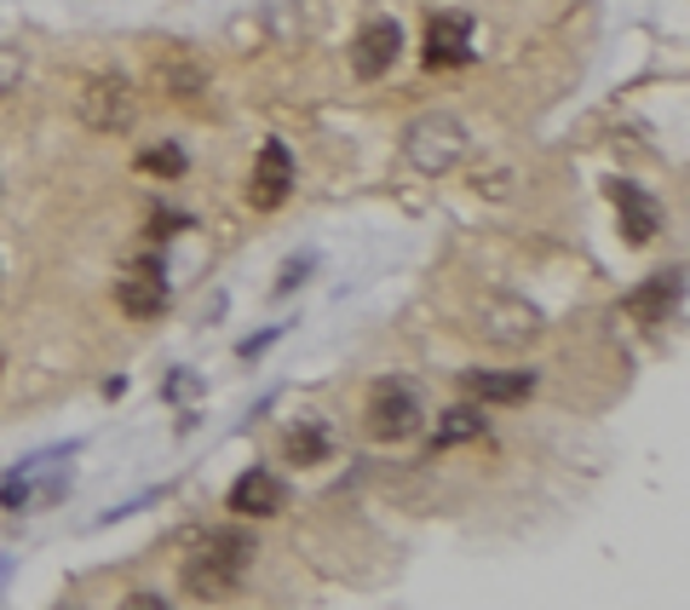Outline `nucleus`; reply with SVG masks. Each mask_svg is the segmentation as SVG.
Segmentation results:
<instances>
[{
    "label": "nucleus",
    "mask_w": 690,
    "mask_h": 610,
    "mask_svg": "<svg viewBox=\"0 0 690 610\" xmlns=\"http://www.w3.org/2000/svg\"><path fill=\"white\" fill-rule=\"evenodd\" d=\"M116 305H121L133 323L162 317V312H167V265L150 260V253H139V260L127 265V276L116 283Z\"/></svg>",
    "instance_id": "423d86ee"
},
{
    "label": "nucleus",
    "mask_w": 690,
    "mask_h": 610,
    "mask_svg": "<svg viewBox=\"0 0 690 610\" xmlns=\"http://www.w3.org/2000/svg\"><path fill=\"white\" fill-rule=\"evenodd\" d=\"M679 299H684V271L673 265V271H656L645 288H633V294H627V312H633L638 323L656 328V323H668V317L679 312Z\"/></svg>",
    "instance_id": "9b49d317"
},
{
    "label": "nucleus",
    "mask_w": 690,
    "mask_h": 610,
    "mask_svg": "<svg viewBox=\"0 0 690 610\" xmlns=\"http://www.w3.org/2000/svg\"><path fill=\"white\" fill-rule=\"evenodd\" d=\"M23 69H30V58H23L18 46H0V98L23 87Z\"/></svg>",
    "instance_id": "a211bd4d"
},
{
    "label": "nucleus",
    "mask_w": 690,
    "mask_h": 610,
    "mask_svg": "<svg viewBox=\"0 0 690 610\" xmlns=\"http://www.w3.org/2000/svg\"><path fill=\"white\" fill-rule=\"evenodd\" d=\"M178 225H190V219H185V214H173V208H162L156 219H150V237L162 242V237H173V231H178Z\"/></svg>",
    "instance_id": "412c9836"
},
{
    "label": "nucleus",
    "mask_w": 690,
    "mask_h": 610,
    "mask_svg": "<svg viewBox=\"0 0 690 610\" xmlns=\"http://www.w3.org/2000/svg\"><path fill=\"white\" fill-rule=\"evenodd\" d=\"M283 455H288L294 467H322L335 449H328V432H322V426H311V421H305V426H294L288 438H283Z\"/></svg>",
    "instance_id": "2eb2a0df"
},
{
    "label": "nucleus",
    "mask_w": 690,
    "mask_h": 610,
    "mask_svg": "<svg viewBox=\"0 0 690 610\" xmlns=\"http://www.w3.org/2000/svg\"><path fill=\"white\" fill-rule=\"evenodd\" d=\"M397 58H403L397 18H369L363 30H357V41H351V69L363 75V81H380V75H386Z\"/></svg>",
    "instance_id": "6e6552de"
},
{
    "label": "nucleus",
    "mask_w": 690,
    "mask_h": 610,
    "mask_svg": "<svg viewBox=\"0 0 690 610\" xmlns=\"http://www.w3.org/2000/svg\"><path fill=\"white\" fill-rule=\"evenodd\" d=\"M363 426L380 444H408L426 426V410H420L415 386H408V380H374L369 403H363Z\"/></svg>",
    "instance_id": "7ed1b4c3"
},
{
    "label": "nucleus",
    "mask_w": 690,
    "mask_h": 610,
    "mask_svg": "<svg viewBox=\"0 0 690 610\" xmlns=\"http://www.w3.org/2000/svg\"><path fill=\"white\" fill-rule=\"evenodd\" d=\"M253 536L248 530H237V524H224V530H208L196 547H190V558H185V570H178V581H185V593L190 599H230L242 588V576H248V565H253Z\"/></svg>",
    "instance_id": "f257e3e1"
},
{
    "label": "nucleus",
    "mask_w": 690,
    "mask_h": 610,
    "mask_svg": "<svg viewBox=\"0 0 690 610\" xmlns=\"http://www.w3.org/2000/svg\"><path fill=\"white\" fill-rule=\"evenodd\" d=\"M483 432H490V415L472 410V403H454V410L438 415V432H431V455H438V449H454V444H472V438H483Z\"/></svg>",
    "instance_id": "4468645a"
},
{
    "label": "nucleus",
    "mask_w": 690,
    "mask_h": 610,
    "mask_svg": "<svg viewBox=\"0 0 690 610\" xmlns=\"http://www.w3.org/2000/svg\"><path fill=\"white\" fill-rule=\"evenodd\" d=\"M426 64L431 69L472 64V18L467 12H438L426 23Z\"/></svg>",
    "instance_id": "9d476101"
},
{
    "label": "nucleus",
    "mask_w": 690,
    "mask_h": 610,
    "mask_svg": "<svg viewBox=\"0 0 690 610\" xmlns=\"http://www.w3.org/2000/svg\"><path fill=\"white\" fill-rule=\"evenodd\" d=\"M460 386H467L472 397H483V403H524L535 386H541V374H535V369H513V374L472 369V374H460Z\"/></svg>",
    "instance_id": "ddd939ff"
},
{
    "label": "nucleus",
    "mask_w": 690,
    "mask_h": 610,
    "mask_svg": "<svg viewBox=\"0 0 690 610\" xmlns=\"http://www.w3.org/2000/svg\"><path fill=\"white\" fill-rule=\"evenodd\" d=\"M311 265H317L311 253H294V260H288L283 271H276V294H294V288L305 283V276H311Z\"/></svg>",
    "instance_id": "6ab92c4d"
},
{
    "label": "nucleus",
    "mask_w": 690,
    "mask_h": 610,
    "mask_svg": "<svg viewBox=\"0 0 690 610\" xmlns=\"http://www.w3.org/2000/svg\"><path fill=\"white\" fill-rule=\"evenodd\" d=\"M156 87H167L173 98H196L201 87H208V69L178 64V58H156Z\"/></svg>",
    "instance_id": "dca6fc26"
},
{
    "label": "nucleus",
    "mask_w": 690,
    "mask_h": 610,
    "mask_svg": "<svg viewBox=\"0 0 690 610\" xmlns=\"http://www.w3.org/2000/svg\"><path fill=\"white\" fill-rule=\"evenodd\" d=\"M283 335H288V323H271L265 335H248V340L237 346V358H248V363H253V358H265V351H271L276 340H283Z\"/></svg>",
    "instance_id": "aec40b11"
},
{
    "label": "nucleus",
    "mask_w": 690,
    "mask_h": 610,
    "mask_svg": "<svg viewBox=\"0 0 690 610\" xmlns=\"http://www.w3.org/2000/svg\"><path fill=\"white\" fill-rule=\"evenodd\" d=\"M403 156L415 173H426V179H443V173H454L467 162V127L449 110H426L403 127Z\"/></svg>",
    "instance_id": "f03ea898"
},
{
    "label": "nucleus",
    "mask_w": 690,
    "mask_h": 610,
    "mask_svg": "<svg viewBox=\"0 0 690 610\" xmlns=\"http://www.w3.org/2000/svg\"><path fill=\"white\" fill-rule=\"evenodd\" d=\"M139 167L144 173H162V179H178L190 162H185V150H178V144H150V150H139Z\"/></svg>",
    "instance_id": "f3484780"
},
{
    "label": "nucleus",
    "mask_w": 690,
    "mask_h": 610,
    "mask_svg": "<svg viewBox=\"0 0 690 610\" xmlns=\"http://www.w3.org/2000/svg\"><path fill=\"white\" fill-rule=\"evenodd\" d=\"M288 196H294V156H288L283 139H265L260 162H253V173H248V201L260 214H276Z\"/></svg>",
    "instance_id": "0eeeda50"
},
{
    "label": "nucleus",
    "mask_w": 690,
    "mask_h": 610,
    "mask_svg": "<svg viewBox=\"0 0 690 610\" xmlns=\"http://www.w3.org/2000/svg\"><path fill=\"white\" fill-rule=\"evenodd\" d=\"M190 386H196V374H173V380H167V397H185Z\"/></svg>",
    "instance_id": "5701e85b"
},
{
    "label": "nucleus",
    "mask_w": 690,
    "mask_h": 610,
    "mask_svg": "<svg viewBox=\"0 0 690 610\" xmlns=\"http://www.w3.org/2000/svg\"><path fill=\"white\" fill-rule=\"evenodd\" d=\"M610 201H616V214H622V237L633 242V248H645L656 231H661V208L638 190V185H627V179H616L610 185Z\"/></svg>",
    "instance_id": "f8f14e48"
},
{
    "label": "nucleus",
    "mask_w": 690,
    "mask_h": 610,
    "mask_svg": "<svg viewBox=\"0 0 690 610\" xmlns=\"http://www.w3.org/2000/svg\"><path fill=\"white\" fill-rule=\"evenodd\" d=\"M75 116H81V127H92V133H121V127H133L139 98L121 75H87L81 92H75Z\"/></svg>",
    "instance_id": "39448f33"
},
{
    "label": "nucleus",
    "mask_w": 690,
    "mask_h": 610,
    "mask_svg": "<svg viewBox=\"0 0 690 610\" xmlns=\"http://www.w3.org/2000/svg\"><path fill=\"white\" fill-rule=\"evenodd\" d=\"M472 328L490 346H529L541 335V312L518 294H478L472 299Z\"/></svg>",
    "instance_id": "20e7f679"
},
{
    "label": "nucleus",
    "mask_w": 690,
    "mask_h": 610,
    "mask_svg": "<svg viewBox=\"0 0 690 610\" xmlns=\"http://www.w3.org/2000/svg\"><path fill=\"white\" fill-rule=\"evenodd\" d=\"M121 610H173V604H167L162 593H127V604H121Z\"/></svg>",
    "instance_id": "4be33fe9"
},
{
    "label": "nucleus",
    "mask_w": 690,
    "mask_h": 610,
    "mask_svg": "<svg viewBox=\"0 0 690 610\" xmlns=\"http://www.w3.org/2000/svg\"><path fill=\"white\" fill-rule=\"evenodd\" d=\"M224 506H230L237 519H271V513H283V506H288V490H283V478H276V472L248 467L237 484H230Z\"/></svg>",
    "instance_id": "1a4fd4ad"
}]
</instances>
